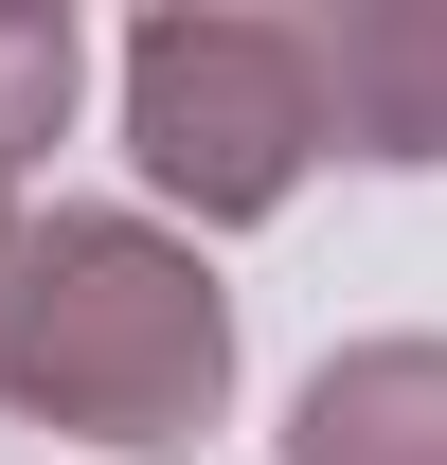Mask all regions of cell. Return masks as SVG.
<instances>
[{
    "mask_svg": "<svg viewBox=\"0 0 447 465\" xmlns=\"http://www.w3.org/2000/svg\"><path fill=\"white\" fill-rule=\"evenodd\" d=\"M0 251H18V179H0Z\"/></svg>",
    "mask_w": 447,
    "mask_h": 465,
    "instance_id": "6",
    "label": "cell"
},
{
    "mask_svg": "<svg viewBox=\"0 0 447 465\" xmlns=\"http://www.w3.org/2000/svg\"><path fill=\"white\" fill-rule=\"evenodd\" d=\"M0 411L162 465L233 411V287L162 215H18L0 251Z\"/></svg>",
    "mask_w": 447,
    "mask_h": 465,
    "instance_id": "1",
    "label": "cell"
},
{
    "mask_svg": "<svg viewBox=\"0 0 447 465\" xmlns=\"http://www.w3.org/2000/svg\"><path fill=\"white\" fill-rule=\"evenodd\" d=\"M304 90H323L340 162H447V0H340V18H304Z\"/></svg>",
    "mask_w": 447,
    "mask_h": 465,
    "instance_id": "3",
    "label": "cell"
},
{
    "mask_svg": "<svg viewBox=\"0 0 447 465\" xmlns=\"http://www.w3.org/2000/svg\"><path fill=\"white\" fill-rule=\"evenodd\" d=\"M72 90H90V54H72L55 0H0V179H18V143H55Z\"/></svg>",
    "mask_w": 447,
    "mask_h": 465,
    "instance_id": "5",
    "label": "cell"
},
{
    "mask_svg": "<svg viewBox=\"0 0 447 465\" xmlns=\"http://www.w3.org/2000/svg\"><path fill=\"white\" fill-rule=\"evenodd\" d=\"M125 162L162 179L197 232H251L304 197L323 162V90H304V18H233V0H179L125 36Z\"/></svg>",
    "mask_w": 447,
    "mask_h": 465,
    "instance_id": "2",
    "label": "cell"
},
{
    "mask_svg": "<svg viewBox=\"0 0 447 465\" xmlns=\"http://www.w3.org/2000/svg\"><path fill=\"white\" fill-rule=\"evenodd\" d=\"M286 465H447V341H358L304 376Z\"/></svg>",
    "mask_w": 447,
    "mask_h": 465,
    "instance_id": "4",
    "label": "cell"
}]
</instances>
